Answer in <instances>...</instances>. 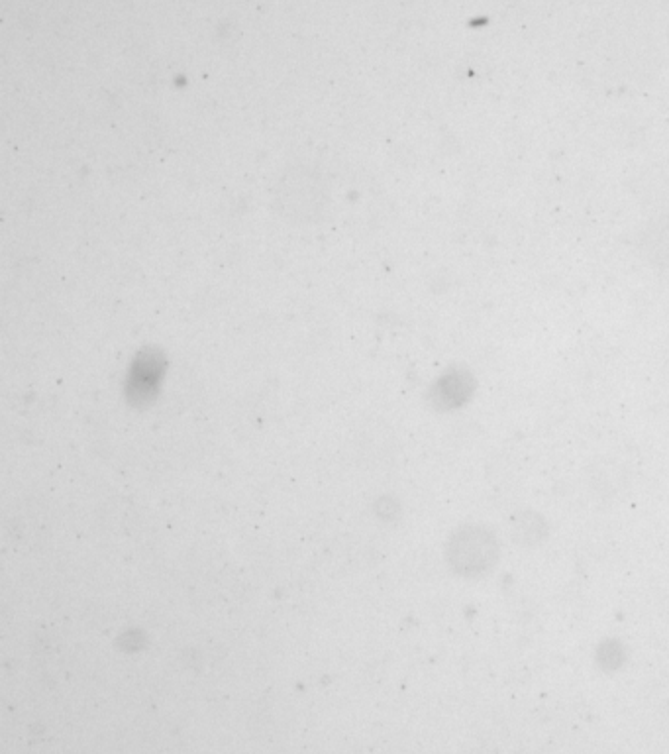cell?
<instances>
[{
  "label": "cell",
  "instance_id": "2",
  "mask_svg": "<svg viewBox=\"0 0 669 754\" xmlns=\"http://www.w3.org/2000/svg\"><path fill=\"white\" fill-rule=\"evenodd\" d=\"M509 533L520 548H536L548 539L550 527L540 513L522 509L509 517Z\"/></svg>",
  "mask_w": 669,
  "mask_h": 754
},
{
  "label": "cell",
  "instance_id": "4",
  "mask_svg": "<svg viewBox=\"0 0 669 754\" xmlns=\"http://www.w3.org/2000/svg\"><path fill=\"white\" fill-rule=\"evenodd\" d=\"M595 660H597V666H599L603 672H607V674H615V672H618V670L626 664V660H628V652H626V647H624L622 641H618V639H607V641H603V643L599 645V648H597V656H595Z\"/></svg>",
  "mask_w": 669,
  "mask_h": 754
},
{
  "label": "cell",
  "instance_id": "3",
  "mask_svg": "<svg viewBox=\"0 0 669 754\" xmlns=\"http://www.w3.org/2000/svg\"><path fill=\"white\" fill-rule=\"evenodd\" d=\"M440 391H438V397H440V405L446 407V409H456V407H462L467 403V399L473 395V389H475V383H473V377L469 374H450V376L444 377L440 381Z\"/></svg>",
  "mask_w": 669,
  "mask_h": 754
},
{
  "label": "cell",
  "instance_id": "1",
  "mask_svg": "<svg viewBox=\"0 0 669 754\" xmlns=\"http://www.w3.org/2000/svg\"><path fill=\"white\" fill-rule=\"evenodd\" d=\"M446 554L456 574L464 578H481L497 566L501 544L491 529L483 525H464L452 535Z\"/></svg>",
  "mask_w": 669,
  "mask_h": 754
}]
</instances>
